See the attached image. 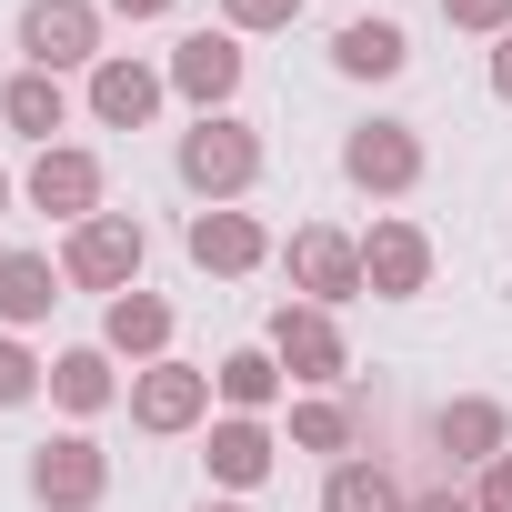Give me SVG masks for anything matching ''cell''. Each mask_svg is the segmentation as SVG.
Returning a JSON list of instances; mask_svg holds the SVG:
<instances>
[{
	"mask_svg": "<svg viewBox=\"0 0 512 512\" xmlns=\"http://www.w3.org/2000/svg\"><path fill=\"white\" fill-rule=\"evenodd\" d=\"M262 131H251L241 111H211V121H191L181 131V151H171V171H181V191L211 211V201H251V181H262Z\"/></svg>",
	"mask_w": 512,
	"mask_h": 512,
	"instance_id": "1",
	"label": "cell"
},
{
	"mask_svg": "<svg viewBox=\"0 0 512 512\" xmlns=\"http://www.w3.org/2000/svg\"><path fill=\"white\" fill-rule=\"evenodd\" d=\"M141 262H151L141 211H91V221L61 241V282H71V292H101V302L141 292Z\"/></svg>",
	"mask_w": 512,
	"mask_h": 512,
	"instance_id": "2",
	"label": "cell"
},
{
	"mask_svg": "<svg viewBox=\"0 0 512 512\" xmlns=\"http://www.w3.org/2000/svg\"><path fill=\"white\" fill-rule=\"evenodd\" d=\"M21 201H31V211H51L61 231H81L91 211H111V171H101V151H91V141H51V151H31Z\"/></svg>",
	"mask_w": 512,
	"mask_h": 512,
	"instance_id": "3",
	"label": "cell"
},
{
	"mask_svg": "<svg viewBox=\"0 0 512 512\" xmlns=\"http://www.w3.org/2000/svg\"><path fill=\"white\" fill-rule=\"evenodd\" d=\"M262 342H272V362H282L302 392H342V382H352V342H342V312H322V302H282Z\"/></svg>",
	"mask_w": 512,
	"mask_h": 512,
	"instance_id": "4",
	"label": "cell"
},
{
	"mask_svg": "<svg viewBox=\"0 0 512 512\" xmlns=\"http://www.w3.org/2000/svg\"><path fill=\"white\" fill-rule=\"evenodd\" d=\"M282 272H292V302H322V312L362 302V231H342V221H302V231L282 241Z\"/></svg>",
	"mask_w": 512,
	"mask_h": 512,
	"instance_id": "5",
	"label": "cell"
},
{
	"mask_svg": "<svg viewBox=\"0 0 512 512\" xmlns=\"http://www.w3.org/2000/svg\"><path fill=\"white\" fill-rule=\"evenodd\" d=\"M422 171H432V151H422L412 121H352V131H342V181H352V191L402 201V191H422Z\"/></svg>",
	"mask_w": 512,
	"mask_h": 512,
	"instance_id": "6",
	"label": "cell"
},
{
	"mask_svg": "<svg viewBox=\"0 0 512 512\" xmlns=\"http://www.w3.org/2000/svg\"><path fill=\"white\" fill-rule=\"evenodd\" d=\"M161 71H171V101H191V111L211 121V111H231V101H241L251 51H241V31H221V21H211V31H181Z\"/></svg>",
	"mask_w": 512,
	"mask_h": 512,
	"instance_id": "7",
	"label": "cell"
},
{
	"mask_svg": "<svg viewBox=\"0 0 512 512\" xmlns=\"http://www.w3.org/2000/svg\"><path fill=\"white\" fill-rule=\"evenodd\" d=\"M101 21V0H21V71H91Z\"/></svg>",
	"mask_w": 512,
	"mask_h": 512,
	"instance_id": "8",
	"label": "cell"
},
{
	"mask_svg": "<svg viewBox=\"0 0 512 512\" xmlns=\"http://www.w3.org/2000/svg\"><path fill=\"white\" fill-rule=\"evenodd\" d=\"M81 101H91V121H101V131H151V121H161V101H171V71H161V61H141V51H101V61H91V81H81Z\"/></svg>",
	"mask_w": 512,
	"mask_h": 512,
	"instance_id": "9",
	"label": "cell"
},
{
	"mask_svg": "<svg viewBox=\"0 0 512 512\" xmlns=\"http://www.w3.org/2000/svg\"><path fill=\"white\" fill-rule=\"evenodd\" d=\"M131 422H141L151 442L201 432V422H211V372L181 362V352H171V362H141V372H131Z\"/></svg>",
	"mask_w": 512,
	"mask_h": 512,
	"instance_id": "10",
	"label": "cell"
},
{
	"mask_svg": "<svg viewBox=\"0 0 512 512\" xmlns=\"http://www.w3.org/2000/svg\"><path fill=\"white\" fill-rule=\"evenodd\" d=\"M31 502H41V512H101V502H111V452H101L91 432H51V442L31 452Z\"/></svg>",
	"mask_w": 512,
	"mask_h": 512,
	"instance_id": "11",
	"label": "cell"
},
{
	"mask_svg": "<svg viewBox=\"0 0 512 512\" xmlns=\"http://www.w3.org/2000/svg\"><path fill=\"white\" fill-rule=\"evenodd\" d=\"M362 292H372V302H422V292H432V231H422V221L382 211V221L362 231Z\"/></svg>",
	"mask_w": 512,
	"mask_h": 512,
	"instance_id": "12",
	"label": "cell"
},
{
	"mask_svg": "<svg viewBox=\"0 0 512 512\" xmlns=\"http://www.w3.org/2000/svg\"><path fill=\"white\" fill-rule=\"evenodd\" d=\"M181 251H191V272L241 282V272H262V262H272V231L251 221L241 201H211V211H191V221H181Z\"/></svg>",
	"mask_w": 512,
	"mask_h": 512,
	"instance_id": "13",
	"label": "cell"
},
{
	"mask_svg": "<svg viewBox=\"0 0 512 512\" xmlns=\"http://www.w3.org/2000/svg\"><path fill=\"white\" fill-rule=\"evenodd\" d=\"M201 462H211V492H262L272 462H282V432L251 422V412H221V422L201 432Z\"/></svg>",
	"mask_w": 512,
	"mask_h": 512,
	"instance_id": "14",
	"label": "cell"
},
{
	"mask_svg": "<svg viewBox=\"0 0 512 512\" xmlns=\"http://www.w3.org/2000/svg\"><path fill=\"white\" fill-rule=\"evenodd\" d=\"M61 292H71L61 282V251H31V241L0 251V332H41Z\"/></svg>",
	"mask_w": 512,
	"mask_h": 512,
	"instance_id": "15",
	"label": "cell"
},
{
	"mask_svg": "<svg viewBox=\"0 0 512 512\" xmlns=\"http://www.w3.org/2000/svg\"><path fill=\"white\" fill-rule=\"evenodd\" d=\"M171 332H181V312L161 302V292H121V302H101V352L111 362H171Z\"/></svg>",
	"mask_w": 512,
	"mask_h": 512,
	"instance_id": "16",
	"label": "cell"
},
{
	"mask_svg": "<svg viewBox=\"0 0 512 512\" xmlns=\"http://www.w3.org/2000/svg\"><path fill=\"white\" fill-rule=\"evenodd\" d=\"M432 442H442L462 472H482V462H502V452H512V412H502L492 392H452V402L432 412Z\"/></svg>",
	"mask_w": 512,
	"mask_h": 512,
	"instance_id": "17",
	"label": "cell"
},
{
	"mask_svg": "<svg viewBox=\"0 0 512 512\" xmlns=\"http://www.w3.org/2000/svg\"><path fill=\"white\" fill-rule=\"evenodd\" d=\"M372 442V412L352 392H302L292 402V452H322V462H352Z\"/></svg>",
	"mask_w": 512,
	"mask_h": 512,
	"instance_id": "18",
	"label": "cell"
},
{
	"mask_svg": "<svg viewBox=\"0 0 512 512\" xmlns=\"http://www.w3.org/2000/svg\"><path fill=\"white\" fill-rule=\"evenodd\" d=\"M0 121H11L31 151H51L71 131V81L61 71H11V81H0Z\"/></svg>",
	"mask_w": 512,
	"mask_h": 512,
	"instance_id": "19",
	"label": "cell"
},
{
	"mask_svg": "<svg viewBox=\"0 0 512 512\" xmlns=\"http://www.w3.org/2000/svg\"><path fill=\"white\" fill-rule=\"evenodd\" d=\"M332 71H342V81H402V71H412V31L382 21V11H372V21H342V31H332Z\"/></svg>",
	"mask_w": 512,
	"mask_h": 512,
	"instance_id": "20",
	"label": "cell"
},
{
	"mask_svg": "<svg viewBox=\"0 0 512 512\" xmlns=\"http://www.w3.org/2000/svg\"><path fill=\"white\" fill-rule=\"evenodd\" d=\"M51 402H61L71 422H101V412L121 402V362H111L101 342H71V352H51Z\"/></svg>",
	"mask_w": 512,
	"mask_h": 512,
	"instance_id": "21",
	"label": "cell"
},
{
	"mask_svg": "<svg viewBox=\"0 0 512 512\" xmlns=\"http://www.w3.org/2000/svg\"><path fill=\"white\" fill-rule=\"evenodd\" d=\"M282 392H292V372L272 362V342H241V352L211 362V402H221V412H251V422H262Z\"/></svg>",
	"mask_w": 512,
	"mask_h": 512,
	"instance_id": "22",
	"label": "cell"
},
{
	"mask_svg": "<svg viewBox=\"0 0 512 512\" xmlns=\"http://www.w3.org/2000/svg\"><path fill=\"white\" fill-rule=\"evenodd\" d=\"M322 512H412V492H402L372 452H352V462L322 472Z\"/></svg>",
	"mask_w": 512,
	"mask_h": 512,
	"instance_id": "23",
	"label": "cell"
},
{
	"mask_svg": "<svg viewBox=\"0 0 512 512\" xmlns=\"http://www.w3.org/2000/svg\"><path fill=\"white\" fill-rule=\"evenodd\" d=\"M41 392H51V362L31 352V332H0V412H21Z\"/></svg>",
	"mask_w": 512,
	"mask_h": 512,
	"instance_id": "24",
	"label": "cell"
},
{
	"mask_svg": "<svg viewBox=\"0 0 512 512\" xmlns=\"http://www.w3.org/2000/svg\"><path fill=\"white\" fill-rule=\"evenodd\" d=\"M292 21H302V0H221V31H241V41H272Z\"/></svg>",
	"mask_w": 512,
	"mask_h": 512,
	"instance_id": "25",
	"label": "cell"
},
{
	"mask_svg": "<svg viewBox=\"0 0 512 512\" xmlns=\"http://www.w3.org/2000/svg\"><path fill=\"white\" fill-rule=\"evenodd\" d=\"M442 21L472 31V41H502V31H512V0H442Z\"/></svg>",
	"mask_w": 512,
	"mask_h": 512,
	"instance_id": "26",
	"label": "cell"
},
{
	"mask_svg": "<svg viewBox=\"0 0 512 512\" xmlns=\"http://www.w3.org/2000/svg\"><path fill=\"white\" fill-rule=\"evenodd\" d=\"M472 512H512V452L472 472Z\"/></svg>",
	"mask_w": 512,
	"mask_h": 512,
	"instance_id": "27",
	"label": "cell"
},
{
	"mask_svg": "<svg viewBox=\"0 0 512 512\" xmlns=\"http://www.w3.org/2000/svg\"><path fill=\"white\" fill-rule=\"evenodd\" d=\"M101 11H111V21H171L181 0H101Z\"/></svg>",
	"mask_w": 512,
	"mask_h": 512,
	"instance_id": "28",
	"label": "cell"
},
{
	"mask_svg": "<svg viewBox=\"0 0 512 512\" xmlns=\"http://www.w3.org/2000/svg\"><path fill=\"white\" fill-rule=\"evenodd\" d=\"M492 101H502V111H512V31H502V41H492Z\"/></svg>",
	"mask_w": 512,
	"mask_h": 512,
	"instance_id": "29",
	"label": "cell"
},
{
	"mask_svg": "<svg viewBox=\"0 0 512 512\" xmlns=\"http://www.w3.org/2000/svg\"><path fill=\"white\" fill-rule=\"evenodd\" d=\"M412 512H472V492H452V482H442V492H412Z\"/></svg>",
	"mask_w": 512,
	"mask_h": 512,
	"instance_id": "30",
	"label": "cell"
},
{
	"mask_svg": "<svg viewBox=\"0 0 512 512\" xmlns=\"http://www.w3.org/2000/svg\"><path fill=\"white\" fill-rule=\"evenodd\" d=\"M201 512H251V502L241 492H201Z\"/></svg>",
	"mask_w": 512,
	"mask_h": 512,
	"instance_id": "31",
	"label": "cell"
},
{
	"mask_svg": "<svg viewBox=\"0 0 512 512\" xmlns=\"http://www.w3.org/2000/svg\"><path fill=\"white\" fill-rule=\"evenodd\" d=\"M11 201H21V181H11V171H0V221H11Z\"/></svg>",
	"mask_w": 512,
	"mask_h": 512,
	"instance_id": "32",
	"label": "cell"
}]
</instances>
